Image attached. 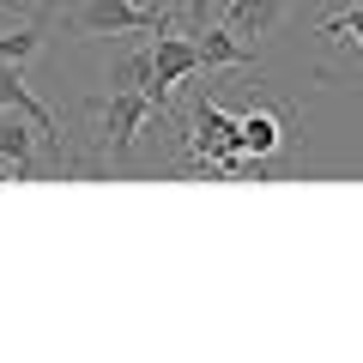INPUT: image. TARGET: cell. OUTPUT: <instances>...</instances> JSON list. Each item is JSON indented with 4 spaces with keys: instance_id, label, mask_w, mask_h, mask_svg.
I'll return each mask as SVG.
<instances>
[{
    "instance_id": "cell-9",
    "label": "cell",
    "mask_w": 363,
    "mask_h": 363,
    "mask_svg": "<svg viewBox=\"0 0 363 363\" xmlns=\"http://www.w3.org/2000/svg\"><path fill=\"white\" fill-rule=\"evenodd\" d=\"M145 79H152V49H133L116 61V73H109V91H145Z\"/></svg>"
},
{
    "instance_id": "cell-1",
    "label": "cell",
    "mask_w": 363,
    "mask_h": 363,
    "mask_svg": "<svg viewBox=\"0 0 363 363\" xmlns=\"http://www.w3.org/2000/svg\"><path fill=\"white\" fill-rule=\"evenodd\" d=\"M85 37H140V30H169L164 6H140V0H85L73 13Z\"/></svg>"
},
{
    "instance_id": "cell-3",
    "label": "cell",
    "mask_w": 363,
    "mask_h": 363,
    "mask_svg": "<svg viewBox=\"0 0 363 363\" xmlns=\"http://www.w3.org/2000/svg\"><path fill=\"white\" fill-rule=\"evenodd\" d=\"M145 116H152V104H145V91H109V104H104V145L116 164H128L133 140H140Z\"/></svg>"
},
{
    "instance_id": "cell-6",
    "label": "cell",
    "mask_w": 363,
    "mask_h": 363,
    "mask_svg": "<svg viewBox=\"0 0 363 363\" xmlns=\"http://www.w3.org/2000/svg\"><path fill=\"white\" fill-rule=\"evenodd\" d=\"M0 157L13 164V182H30V169H37V128L18 109H0Z\"/></svg>"
},
{
    "instance_id": "cell-10",
    "label": "cell",
    "mask_w": 363,
    "mask_h": 363,
    "mask_svg": "<svg viewBox=\"0 0 363 363\" xmlns=\"http://www.w3.org/2000/svg\"><path fill=\"white\" fill-rule=\"evenodd\" d=\"M37 43H43V30H37V25H18V30H0V61H13V67H25L30 55H37Z\"/></svg>"
},
{
    "instance_id": "cell-4",
    "label": "cell",
    "mask_w": 363,
    "mask_h": 363,
    "mask_svg": "<svg viewBox=\"0 0 363 363\" xmlns=\"http://www.w3.org/2000/svg\"><path fill=\"white\" fill-rule=\"evenodd\" d=\"M0 109H18V116L37 128V145H55V164H67V152H61V133H55V116L37 104L25 91V67H13V61H0Z\"/></svg>"
},
{
    "instance_id": "cell-11",
    "label": "cell",
    "mask_w": 363,
    "mask_h": 363,
    "mask_svg": "<svg viewBox=\"0 0 363 363\" xmlns=\"http://www.w3.org/2000/svg\"><path fill=\"white\" fill-rule=\"evenodd\" d=\"M321 37H333V43H357V55H363V6H345V13L321 18Z\"/></svg>"
},
{
    "instance_id": "cell-8",
    "label": "cell",
    "mask_w": 363,
    "mask_h": 363,
    "mask_svg": "<svg viewBox=\"0 0 363 363\" xmlns=\"http://www.w3.org/2000/svg\"><path fill=\"white\" fill-rule=\"evenodd\" d=\"M279 13H285V0H230V30L255 43L279 25Z\"/></svg>"
},
{
    "instance_id": "cell-5",
    "label": "cell",
    "mask_w": 363,
    "mask_h": 363,
    "mask_svg": "<svg viewBox=\"0 0 363 363\" xmlns=\"http://www.w3.org/2000/svg\"><path fill=\"white\" fill-rule=\"evenodd\" d=\"M188 37H194L200 73H224V67H255V43H248V37H236V30H212V25H200V30H188Z\"/></svg>"
},
{
    "instance_id": "cell-2",
    "label": "cell",
    "mask_w": 363,
    "mask_h": 363,
    "mask_svg": "<svg viewBox=\"0 0 363 363\" xmlns=\"http://www.w3.org/2000/svg\"><path fill=\"white\" fill-rule=\"evenodd\" d=\"M200 73V55H194V37H169V30H157V49H152V79H145V104L164 116L169 109V91L182 85V79Z\"/></svg>"
},
{
    "instance_id": "cell-7",
    "label": "cell",
    "mask_w": 363,
    "mask_h": 363,
    "mask_svg": "<svg viewBox=\"0 0 363 363\" xmlns=\"http://www.w3.org/2000/svg\"><path fill=\"white\" fill-rule=\"evenodd\" d=\"M236 145L248 157H279L285 152V121L272 109H248V116H236Z\"/></svg>"
},
{
    "instance_id": "cell-12",
    "label": "cell",
    "mask_w": 363,
    "mask_h": 363,
    "mask_svg": "<svg viewBox=\"0 0 363 363\" xmlns=\"http://www.w3.org/2000/svg\"><path fill=\"white\" fill-rule=\"evenodd\" d=\"M206 13H212V0H182V18H188V30L206 25Z\"/></svg>"
}]
</instances>
